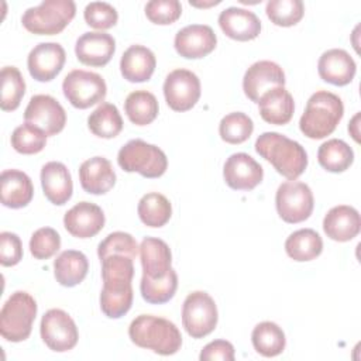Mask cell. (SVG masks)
<instances>
[{"label":"cell","instance_id":"cell-1","mask_svg":"<svg viewBox=\"0 0 361 361\" xmlns=\"http://www.w3.org/2000/svg\"><path fill=\"white\" fill-rule=\"evenodd\" d=\"M134 276L133 259L124 255H110L102 261L103 289L100 292V309L110 319L124 316L133 305Z\"/></svg>","mask_w":361,"mask_h":361},{"label":"cell","instance_id":"cell-2","mask_svg":"<svg viewBox=\"0 0 361 361\" xmlns=\"http://www.w3.org/2000/svg\"><path fill=\"white\" fill-rule=\"evenodd\" d=\"M255 151L289 180L299 178L307 166L305 148L298 141L275 131L262 133L255 141Z\"/></svg>","mask_w":361,"mask_h":361},{"label":"cell","instance_id":"cell-3","mask_svg":"<svg viewBox=\"0 0 361 361\" xmlns=\"http://www.w3.org/2000/svg\"><path fill=\"white\" fill-rule=\"evenodd\" d=\"M128 337L135 345L159 355H172L182 345L179 329L168 319L152 314L137 316L128 327Z\"/></svg>","mask_w":361,"mask_h":361},{"label":"cell","instance_id":"cell-4","mask_svg":"<svg viewBox=\"0 0 361 361\" xmlns=\"http://www.w3.org/2000/svg\"><path fill=\"white\" fill-rule=\"evenodd\" d=\"M343 114L341 99L331 92L319 90L309 97L299 120V128L307 138L322 140L336 130Z\"/></svg>","mask_w":361,"mask_h":361},{"label":"cell","instance_id":"cell-5","mask_svg":"<svg viewBox=\"0 0 361 361\" xmlns=\"http://www.w3.org/2000/svg\"><path fill=\"white\" fill-rule=\"evenodd\" d=\"M35 316L37 302L30 293L24 290L11 293L0 312L1 337L11 343L27 340L31 334Z\"/></svg>","mask_w":361,"mask_h":361},{"label":"cell","instance_id":"cell-6","mask_svg":"<svg viewBox=\"0 0 361 361\" xmlns=\"http://www.w3.org/2000/svg\"><path fill=\"white\" fill-rule=\"evenodd\" d=\"M76 6L72 0H45L24 11V28L37 35H55L65 30L73 20Z\"/></svg>","mask_w":361,"mask_h":361},{"label":"cell","instance_id":"cell-7","mask_svg":"<svg viewBox=\"0 0 361 361\" xmlns=\"http://www.w3.org/2000/svg\"><path fill=\"white\" fill-rule=\"evenodd\" d=\"M117 162L126 172H137L144 178H159L168 168L165 152L140 138L128 141L117 154Z\"/></svg>","mask_w":361,"mask_h":361},{"label":"cell","instance_id":"cell-8","mask_svg":"<svg viewBox=\"0 0 361 361\" xmlns=\"http://www.w3.org/2000/svg\"><path fill=\"white\" fill-rule=\"evenodd\" d=\"M219 320L217 306L213 298L203 292L189 293L182 306V324L192 338H203L210 334Z\"/></svg>","mask_w":361,"mask_h":361},{"label":"cell","instance_id":"cell-9","mask_svg":"<svg viewBox=\"0 0 361 361\" xmlns=\"http://www.w3.org/2000/svg\"><path fill=\"white\" fill-rule=\"evenodd\" d=\"M62 90L73 107L83 110L103 102L107 93V86L99 73L75 69L65 76Z\"/></svg>","mask_w":361,"mask_h":361},{"label":"cell","instance_id":"cell-10","mask_svg":"<svg viewBox=\"0 0 361 361\" xmlns=\"http://www.w3.org/2000/svg\"><path fill=\"white\" fill-rule=\"evenodd\" d=\"M279 217L290 224L309 219L313 212L314 199L310 188L299 180H288L279 185L275 196Z\"/></svg>","mask_w":361,"mask_h":361},{"label":"cell","instance_id":"cell-11","mask_svg":"<svg viewBox=\"0 0 361 361\" xmlns=\"http://www.w3.org/2000/svg\"><path fill=\"white\" fill-rule=\"evenodd\" d=\"M39 333L47 347L56 353L72 350L79 340L73 319L62 309H49L42 316Z\"/></svg>","mask_w":361,"mask_h":361},{"label":"cell","instance_id":"cell-12","mask_svg":"<svg viewBox=\"0 0 361 361\" xmlns=\"http://www.w3.org/2000/svg\"><path fill=\"white\" fill-rule=\"evenodd\" d=\"M164 96L172 110L188 111L200 97V80L192 71L175 69L165 78Z\"/></svg>","mask_w":361,"mask_h":361},{"label":"cell","instance_id":"cell-13","mask_svg":"<svg viewBox=\"0 0 361 361\" xmlns=\"http://www.w3.org/2000/svg\"><path fill=\"white\" fill-rule=\"evenodd\" d=\"M25 123L42 130L47 137L56 135L66 124V113L61 103L49 94H35L24 111Z\"/></svg>","mask_w":361,"mask_h":361},{"label":"cell","instance_id":"cell-14","mask_svg":"<svg viewBox=\"0 0 361 361\" xmlns=\"http://www.w3.org/2000/svg\"><path fill=\"white\" fill-rule=\"evenodd\" d=\"M65 59L66 54L61 44L41 42L35 45L28 54V72L38 82H49L62 71Z\"/></svg>","mask_w":361,"mask_h":361},{"label":"cell","instance_id":"cell-15","mask_svg":"<svg viewBox=\"0 0 361 361\" xmlns=\"http://www.w3.org/2000/svg\"><path fill=\"white\" fill-rule=\"evenodd\" d=\"M226 183L234 190H252L264 178L262 166L248 154H231L223 166Z\"/></svg>","mask_w":361,"mask_h":361},{"label":"cell","instance_id":"cell-16","mask_svg":"<svg viewBox=\"0 0 361 361\" xmlns=\"http://www.w3.org/2000/svg\"><path fill=\"white\" fill-rule=\"evenodd\" d=\"M217 37L212 27L204 24L186 25L175 35L173 47L186 59H199L214 51Z\"/></svg>","mask_w":361,"mask_h":361},{"label":"cell","instance_id":"cell-17","mask_svg":"<svg viewBox=\"0 0 361 361\" xmlns=\"http://www.w3.org/2000/svg\"><path fill=\"white\" fill-rule=\"evenodd\" d=\"M285 86L283 69L272 61H258L252 63L243 79V89L245 96L258 103L259 97L269 89Z\"/></svg>","mask_w":361,"mask_h":361},{"label":"cell","instance_id":"cell-18","mask_svg":"<svg viewBox=\"0 0 361 361\" xmlns=\"http://www.w3.org/2000/svg\"><path fill=\"white\" fill-rule=\"evenodd\" d=\"M63 226L76 238H90L104 226L103 210L90 202H79L63 216Z\"/></svg>","mask_w":361,"mask_h":361},{"label":"cell","instance_id":"cell-19","mask_svg":"<svg viewBox=\"0 0 361 361\" xmlns=\"http://www.w3.org/2000/svg\"><path fill=\"white\" fill-rule=\"evenodd\" d=\"M114 51V38L110 34L102 31L82 34L75 45L78 61L87 66H104L110 62Z\"/></svg>","mask_w":361,"mask_h":361},{"label":"cell","instance_id":"cell-20","mask_svg":"<svg viewBox=\"0 0 361 361\" xmlns=\"http://www.w3.org/2000/svg\"><path fill=\"white\" fill-rule=\"evenodd\" d=\"M319 76L334 86H345L354 79L357 65L351 55L340 48H333L322 54L317 63Z\"/></svg>","mask_w":361,"mask_h":361},{"label":"cell","instance_id":"cell-21","mask_svg":"<svg viewBox=\"0 0 361 361\" xmlns=\"http://www.w3.org/2000/svg\"><path fill=\"white\" fill-rule=\"evenodd\" d=\"M219 25L228 38L235 41H251L261 32V21L255 13L241 7L223 10L219 16Z\"/></svg>","mask_w":361,"mask_h":361},{"label":"cell","instance_id":"cell-22","mask_svg":"<svg viewBox=\"0 0 361 361\" xmlns=\"http://www.w3.org/2000/svg\"><path fill=\"white\" fill-rule=\"evenodd\" d=\"M361 228V217L357 209L347 204L331 207L323 220L326 235L334 241L345 243L358 235Z\"/></svg>","mask_w":361,"mask_h":361},{"label":"cell","instance_id":"cell-23","mask_svg":"<svg viewBox=\"0 0 361 361\" xmlns=\"http://www.w3.org/2000/svg\"><path fill=\"white\" fill-rule=\"evenodd\" d=\"M79 180L85 192L92 195H104L114 186L116 172L107 158L93 157L80 165Z\"/></svg>","mask_w":361,"mask_h":361},{"label":"cell","instance_id":"cell-24","mask_svg":"<svg viewBox=\"0 0 361 361\" xmlns=\"http://www.w3.org/2000/svg\"><path fill=\"white\" fill-rule=\"evenodd\" d=\"M41 185L45 197L52 204L62 206L72 197V176L62 162L51 161L42 166Z\"/></svg>","mask_w":361,"mask_h":361},{"label":"cell","instance_id":"cell-25","mask_svg":"<svg viewBox=\"0 0 361 361\" xmlns=\"http://www.w3.org/2000/svg\"><path fill=\"white\" fill-rule=\"evenodd\" d=\"M157 59L154 52L144 45L128 47L120 59V71L126 80L140 83L149 80L155 71Z\"/></svg>","mask_w":361,"mask_h":361},{"label":"cell","instance_id":"cell-26","mask_svg":"<svg viewBox=\"0 0 361 361\" xmlns=\"http://www.w3.org/2000/svg\"><path fill=\"white\" fill-rule=\"evenodd\" d=\"M259 114L264 121L275 126L288 124L295 111L292 94L283 87H272L267 90L258 100Z\"/></svg>","mask_w":361,"mask_h":361},{"label":"cell","instance_id":"cell-27","mask_svg":"<svg viewBox=\"0 0 361 361\" xmlns=\"http://www.w3.org/2000/svg\"><path fill=\"white\" fill-rule=\"evenodd\" d=\"M1 203L10 209L27 206L34 196V186L30 176L18 169H6L1 172Z\"/></svg>","mask_w":361,"mask_h":361},{"label":"cell","instance_id":"cell-28","mask_svg":"<svg viewBox=\"0 0 361 361\" xmlns=\"http://www.w3.org/2000/svg\"><path fill=\"white\" fill-rule=\"evenodd\" d=\"M140 257L142 275L149 278H162L165 276L172 264V254L168 244L155 237H145L140 244Z\"/></svg>","mask_w":361,"mask_h":361},{"label":"cell","instance_id":"cell-29","mask_svg":"<svg viewBox=\"0 0 361 361\" xmlns=\"http://www.w3.org/2000/svg\"><path fill=\"white\" fill-rule=\"evenodd\" d=\"M89 262L83 252L66 250L54 261V275L59 285L72 288L79 285L87 275Z\"/></svg>","mask_w":361,"mask_h":361},{"label":"cell","instance_id":"cell-30","mask_svg":"<svg viewBox=\"0 0 361 361\" xmlns=\"http://www.w3.org/2000/svg\"><path fill=\"white\" fill-rule=\"evenodd\" d=\"M285 250L293 261H312L322 254L323 240L313 228H300L286 238Z\"/></svg>","mask_w":361,"mask_h":361},{"label":"cell","instance_id":"cell-31","mask_svg":"<svg viewBox=\"0 0 361 361\" xmlns=\"http://www.w3.org/2000/svg\"><path fill=\"white\" fill-rule=\"evenodd\" d=\"M317 161L326 171L340 173L351 166L354 161V152L345 141L331 138L319 147Z\"/></svg>","mask_w":361,"mask_h":361},{"label":"cell","instance_id":"cell-32","mask_svg":"<svg viewBox=\"0 0 361 361\" xmlns=\"http://www.w3.org/2000/svg\"><path fill=\"white\" fill-rule=\"evenodd\" d=\"M251 341L255 351L264 357H276L286 345L283 330L274 322L258 323L252 330Z\"/></svg>","mask_w":361,"mask_h":361},{"label":"cell","instance_id":"cell-33","mask_svg":"<svg viewBox=\"0 0 361 361\" xmlns=\"http://www.w3.org/2000/svg\"><path fill=\"white\" fill-rule=\"evenodd\" d=\"M158 100L147 90L131 92L124 102V111L135 126H147L158 116Z\"/></svg>","mask_w":361,"mask_h":361},{"label":"cell","instance_id":"cell-34","mask_svg":"<svg viewBox=\"0 0 361 361\" xmlns=\"http://www.w3.org/2000/svg\"><path fill=\"white\" fill-rule=\"evenodd\" d=\"M87 127L96 137L114 138L123 130V118L114 104L104 102L90 113Z\"/></svg>","mask_w":361,"mask_h":361},{"label":"cell","instance_id":"cell-35","mask_svg":"<svg viewBox=\"0 0 361 361\" xmlns=\"http://www.w3.org/2000/svg\"><path fill=\"white\" fill-rule=\"evenodd\" d=\"M138 217L148 227H162L172 216L171 202L161 193L151 192L138 202Z\"/></svg>","mask_w":361,"mask_h":361},{"label":"cell","instance_id":"cell-36","mask_svg":"<svg viewBox=\"0 0 361 361\" xmlns=\"http://www.w3.org/2000/svg\"><path fill=\"white\" fill-rule=\"evenodd\" d=\"M178 288V275L175 269H169V272L162 278H149L142 275L140 282V290L144 300L152 305H161L169 302Z\"/></svg>","mask_w":361,"mask_h":361},{"label":"cell","instance_id":"cell-37","mask_svg":"<svg viewBox=\"0 0 361 361\" xmlns=\"http://www.w3.org/2000/svg\"><path fill=\"white\" fill-rule=\"evenodd\" d=\"M25 93V82L21 72L16 66H4L1 69V99L3 111L16 110Z\"/></svg>","mask_w":361,"mask_h":361},{"label":"cell","instance_id":"cell-38","mask_svg":"<svg viewBox=\"0 0 361 361\" xmlns=\"http://www.w3.org/2000/svg\"><path fill=\"white\" fill-rule=\"evenodd\" d=\"M254 131L252 120L241 111L224 116L219 124V134L228 144H241L247 141Z\"/></svg>","mask_w":361,"mask_h":361},{"label":"cell","instance_id":"cell-39","mask_svg":"<svg viewBox=\"0 0 361 361\" xmlns=\"http://www.w3.org/2000/svg\"><path fill=\"white\" fill-rule=\"evenodd\" d=\"M140 247L135 238L124 231H114L110 233L103 241L97 245V255L100 261L110 255H124L131 259H135L138 255Z\"/></svg>","mask_w":361,"mask_h":361},{"label":"cell","instance_id":"cell-40","mask_svg":"<svg viewBox=\"0 0 361 361\" xmlns=\"http://www.w3.org/2000/svg\"><path fill=\"white\" fill-rule=\"evenodd\" d=\"M265 13L275 25L292 27L302 20L305 6L300 0H271L267 3Z\"/></svg>","mask_w":361,"mask_h":361},{"label":"cell","instance_id":"cell-41","mask_svg":"<svg viewBox=\"0 0 361 361\" xmlns=\"http://www.w3.org/2000/svg\"><path fill=\"white\" fill-rule=\"evenodd\" d=\"M47 134L38 127L28 123L18 126L11 134V147L20 154H37L44 149Z\"/></svg>","mask_w":361,"mask_h":361},{"label":"cell","instance_id":"cell-42","mask_svg":"<svg viewBox=\"0 0 361 361\" xmlns=\"http://www.w3.org/2000/svg\"><path fill=\"white\" fill-rule=\"evenodd\" d=\"M61 248V237L52 227H41L31 235L30 251L37 259H48Z\"/></svg>","mask_w":361,"mask_h":361},{"label":"cell","instance_id":"cell-43","mask_svg":"<svg viewBox=\"0 0 361 361\" xmlns=\"http://www.w3.org/2000/svg\"><path fill=\"white\" fill-rule=\"evenodd\" d=\"M83 17L87 25L96 30H109L117 24V10L106 1H92L85 7Z\"/></svg>","mask_w":361,"mask_h":361},{"label":"cell","instance_id":"cell-44","mask_svg":"<svg viewBox=\"0 0 361 361\" xmlns=\"http://www.w3.org/2000/svg\"><path fill=\"white\" fill-rule=\"evenodd\" d=\"M182 14V6L178 0H151L145 4L147 18L158 25L175 23Z\"/></svg>","mask_w":361,"mask_h":361},{"label":"cell","instance_id":"cell-45","mask_svg":"<svg viewBox=\"0 0 361 361\" xmlns=\"http://www.w3.org/2000/svg\"><path fill=\"white\" fill-rule=\"evenodd\" d=\"M23 258V244L11 231L0 233V262L3 267L17 265Z\"/></svg>","mask_w":361,"mask_h":361},{"label":"cell","instance_id":"cell-46","mask_svg":"<svg viewBox=\"0 0 361 361\" xmlns=\"http://www.w3.org/2000/svg\"><path fill=\"white\" fill-rule=\"evenodd\" d=\"M199 358L202 361H213V360L214 361L216 360L233 361L234 360V347L227 340H214L203 347Z\"/></svg>","mask_w":361,"mask_h":361},{"label":"cell","instance_id":"cell-47","mask_svg":"<svg viewBox=\"0 0 361 361\" xmlns=\"http://www.w3.org/2000/svg\"><path fill=\"white\" fill-rule=\"evenodd\" d=\"M358 121H360V113H357L353 118H351V121H350V124H348V133L351 134V137L358 142L360 141V131H358Z\"/></svg>","mask_w":361,"mask_h":361},{"label":"cell","instance_id":"cell-48","mask_svg":"<svg viewBox=\"0 0 361 361\" xmlns=\"http://www.w3.org/2000/svg\"><path fill=\"white\" fill-rule=\"evenodd\" d=\"M190 6H195V7H210V6H216V4H220V0L217 1H210V3H199V1H189Z\"/></svg>","mask_w":361,"mask_h":361}]
</instances>
